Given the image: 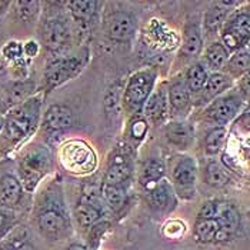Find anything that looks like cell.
<instances>
[{
	"label": "cell",
	"mask_w": 250,
	"mask_h": 250,
	"mask_svg": "<svg viewBox=\"0 0 250 250\" xmlns=\"http://www.w3.org/2000/svg\"><path fill=\"white\" fill-rule=\"evenodd\" d=\"M206 182L210 186L222 188L230 182V176L222 165H219L217 162H210L206 167Z\"/></svg>",
	"instance_id": "obj_31"
},
{
	"label": "cell",
	"mask_w": 250,
	"mask_h": 250,
	"mask_svg": "<svg viewBox=\"0 0 250 250\" xmlns=\"http://www.w3.org/2000/svg\"><path fill=\"white\" fill-rule=\"evenodd\" d=\"M87 60H89L87 50L73 56H59L56 59H52L46 64L43 73V83L46 89L44 92L49 93L59 86L64 84L66 82L75 79L84 69Z\"/></svg>",
	"instance_id": "obj_5"
},
{
	"label": "cell",
	"mask_w": 250,
	"mask_h": 250,
	"mask_svg": "<svg viewBox=\"0 0 250 250\" xmlns=\"http://www.w3.org/2000/svg\"><path fill=\"white\" fill-rule=\"evenodd\" d=\"M172 186H173L176 196L190 200L196 193V176H197V166L196 162L190 156L177 154L172 157Z\"/></svg>",
	"instance_id": "obj_6"
},
{
	"label": "cell",
	"mask_w": 250,
	"mask_h": 250,
	"mask_svg": "<svg viewBox=\"0 0 250 250\" xmlns=\"http://www.w3.org/2000/svg\"><path fill=\"white\" fill-rule=\"evenodd\" d=\"M236 3L233 1H219V3H213L212 7L206 12L205 20H203V26L205 30L208 33H216L225 23L226 15H228V6H233Z\"/></svg>",
	"instance_id": "obj_23"
},
{
	"label": "cell",
	"mask_w": 250,
	"mask_h": 250,
	"mask_svg": "<svg viewBox=\"0 0 250 250\" xmlns=\"http://www.w3.org/2000/svg\"><path fill=\"white\" fill-rule=\"evenodd\" d=\"M216 220L220 225V231L217 233L216 242L229 240L231 234L236 233V230L239 229V225H240V216H239V212L236 210V208L231 206L230 203H225V202H222V205H220Z\"/></svg>",
	"instance_id": "obj_20"
},
{
	"label": "cell",
	"mask_w": 250,
	"mask_h": 250,
	"mask_svg": "<svg viewBox=\"0 0 250 250\" xmlns=\"http://www.w3.org/2000/svg\"><path fill=\"white\" fill-rule=\"evenodd\" d=\"M248 44H249V47H250V39H249V42H248Z\"/></svg>",
	"instance_id": "obj_44"
},
{
	"label": "cell",
	"mask_w": 250,
	"mask_h": 250,
	"mask_svg": "<svg viewBox=\"0 0 250 250\" xmlns=\"http://www.w3.org/2000/svg\"><path fill=\"white\" fill-rule=\"evenodd\" d=\"M239 87H240V92L245 96H250V72L246 73L245 76H242L240 83H239Z\"/></svg>",
	"instance_id": "obj_39"
},
{
	"label": "cell",
	"mask_w": 250,
	"mask_h": 250,
	"mask_svg": "<svg viewBox=\"0 0 250 250\" xmlns=\"http://www.w3.org/2000/svg\"><path fill=\"white\" fill-rule=\"evenodd\" d=\"M104 213V205L96 192L84 193L76 205L73 214L80 226L96 225Z\"/></svg>",
	"instance_id": "obj_12"
},
{
	"label": "cell",
	"mask_w": 250,
	"mask_h": 250,
	"mask_svg": "<svg viewBox=\"0 0 250 250\" xmlns=\"http://www.w3.org/2000/svg\"><path fill=\"white\" fill-rule=\"evenodd\" d=\"M120 104H123V93H122L120 84L115 83L104 96V109L107 115H117Z\"/></svg>",
	"instance_id": "obj_35"
},
{
	"label": "cell",
	"mask_w": 250,
	"mask_h": 250,
	"mask_svg": "<svg viewBox=\"0 0 250 250\" xmlns=\"http://www.w3.org/2000/svg\"><path fill=\"white\" fill-rule=\"evenodd\" d=\"M229 62V50L225 47L223 43H212L206 52H205V63L213 69V70H217V69H222L223 66H226V63Z\"/></svg>",
	"instance_id": "obj_26"
},
{
	"label": "cell",
	"mask_w": 250,
	"mask_h": 250,
	"mask_svg": "<svg viewBox=\"0 0 250 250\" xmlns=\"http://www.w3.org/2000/svg\"><path fill=\"white\" fill-rule=\"evenodd\" d=\"M169 115L173 120H183L192 106V93L188 87L186 76H176L167 86Z\"/></svg>",
	"instance_id": "obj_10"
},
{
	"label": "cell",
	"mask_w": 250,
	"mask_h": 250,
	"mask_svg": "<svg viewBox=\"0 0 250 250\" xmlns=\"http://www.w3.org/2000/svg\"><path fill=\"white\" fill-rule=\"evenodd\" d=\"M67 250H87L84 246H82V245H72L70 248H67Z\"/></svg>",
	"instance_id": "obj_40"
},
{
	"label": "cell",
	"mask_w": 250,
	"mask_h": 250,
	"mask_svg": "<svg viewBox=\"0 0 250 250\" xmlns=\"http://www.w3.org/2000/svg\"><path fill=\"white\" fill-rule=\"evenodd\" d=\"M42 97L32 96L9 110L0 132V157L10 154L38 129Z\"/></svg>",
	"instance_id": "obj_1"
},
{
	"label": "cell",
	"mask_w": 250,
	"mask_h": 250,
	"mask_svg": "<svg viewBox=\"0 0 250 250\" xmlns=\"http://www.w3.org/2000/svg\"><path fill=\"white\" fill-rule=\"evenodd\" d=\"M75 123L73 112L64 104L50 106L43 116V129L47 133H63L69 130Z\"/></svg>",
	"instance_id": "obj_14"
},
{
	"label": "cell",
	"mask_w": 250,
	"mask_h": 250,
	"mask_svg": "<svg viewBox=\"0 0 250 250\" xmlns=\"http://www.w3.org/2000/svg\"><path fill=\"white\" fill-rule=\"evenodd\" d=\"M147 202L150 208L159 213H170L176 208L177 197L170 182L163 179L153 189L147 190Z\"/></svg>",
	"instance_id": "obj_15"
},
{
	"label": "cell",
	"mask_w": 250,
	"mask_h": 250,
	"mask_svg": "<svg viewBox=\"0 0 250 250\" xmlns=\"http://www.w3.org/2000/svg\"><path fill=\"white\" fill-rule=\"evenodd\" d=\"M1 129H3V120H0V132H1Z\"/></svg>",
	"instance_id": "obj_42"
},
{
	"label": "cell",
	"mask_w": 250,
	"mask_h": 250,
	"mask_svg": "<svg viewBox=\"0 0 250 250\" xmlns=\"http://www.w3.org/2000/svg\"><path fill=\"white\" fill-rule=\"evenodd\" d=\"M38 226L40 233L50 240H58L69 231V217L64 209L63 192L58 182L50 183L40 196Z\"/></svg>",
	"instance_id": "obj_2"
},
{
	"label": "cell",
	"mask_w": 250,
	"mask_h": 250,
	"mask_svg": "<svg viewBox=\"0 0 250 250\" xmlns=\"http://www.w3.org/2000/svg\"><path fill=\"white\" fill-rule=\"evenodd\" d=\"M39 53V44L35 40H29L23 44V55L27 58H35Z\"/></svg>",
	"instance_id": "obj_38"
},
{
	"label": "cell",
	"mask_w": 250,
	"mask_h": 250,
	"mask_svg": "<svg viewBox=\"0 0 250 250\" xmlns=\"http://www.w3.org/2000/svg\"><path fill=\"white\" fill-rule=\"evenodd\" d=\"M12 250H32L29 246H26V245H20V246H16L15 249Z\"/></svg>",
	"instance_id": "obj_41"
},
{
	"label": "cell",
	"mask_w": 250,
	"mask_h": 250,
	"mask_svg": "<svg viewBox=\"0 0 250 250\" xmlns=\"http://www.w3.org/2000/svg\"><path fill=\"white\" fill-rule=\"evenodd\" d=\"M15 10L18 15V19L21 20L23 23H33L35 20L38 19L39 15V1H15Z\"/></svg>",
	"instance_id": "obj_34"
},
{
	"label": "cell",
	"mask_w": 250,
	"mask_h": 250,
	"mask_svg": "<svg viewBox=\"0 0 250 250\" xmlns=\"http://www.w3.org/2000/svg\"><path fill=\"white\" fill-rule=\"evenodd\" d=\"M1 53L3 56L7 59V60H12V62H18L20 59H23V44L19 42H9L3 46L1 49Z\"/></svg>",
	"instance_id": "obj_37"
},
{
	"label": "cell",
	"mask_w": 250,
	"mask_h": 250,
	"mask_svg": "<svg viewBox=\"0 0 250 250\" xmlns=\"http://www.w3.org/2000/svg\"><path fill=\"white\" fill-rule=\"evenodd\" d=\"M64 159L75 172L84 173L92 172L96 166V154L83 142H76L67 146L64 152Z\"/></svg>",
	"instance_id": "obj_13"
},
{
	"label": "cell",
	"mask_w": 250,
	"mask_h": 250,
	"mask_svg": "<svg viewBox=\"0 0 250 250\" xmlns=\"http://www.w3.org/2000/svg\"><path fill=\"white\" fill-rule=\"evenodd\" d=\"M226 69L231 76H245L250 72V52L239 50L236 52L229 62L226 63Z\"/></svg>",
	"instance_id": "obj_29"
},
{
	"label": "cell",
	"mask_w": 250,
	"mask_h": 250,
	"mask_svg": "<svg viewBox=\"0 0 250 250\" xmlns=\"http://www.w3.org/2000/svg\"><path fill=\"white\" fill-rule=\"evenodd\" d=\"M53 160L47 147L42 145H33L27 147L19 159L18 174L24 190L35 192L43 177L52 170Z\"/></svg>",
	"instance_id": "obj_3"
},
{
	"label": "cell",
	"mask_w": 250,
	"mask_h": 250,
	"mask_svg": "<svg viewBox=\"0 0 250 250\" xmlns=\"http://www.w3.org/2000/svg\"><path fill=\"white\" fill-rule=\"evenodd\" d=\"M242 104V99L236 95H226L219 97L213 102L212 104L206 109V116L219 125H225L230 122L234 115L239 112Z\"/></svg>",
	"instance_id": "obj_16"
},
{
	"label": "cell",
	"mask_w": 250,
	"mask_h": 250,
	"mask_svg": "<svg viewBox=\"0 0 250 250\" xmlns=\"http://www.w3.org/2000/svg\"><path fill=\"white\" fill-rule=\"evenodd\" d=\"M165 133L169 143L179 150H188L194 140L193 126L185 120H172L166 126Z\"/></svg>",
	"instance_id": "obj_19"
},
{
	"label": "cell",
	"mask_w": 250,
	"mask_h": 250,
	"mask_svg": "<svg viewBox=\"0 0 250 250\" xmlns=\"http://www.w3.org/2000/svg\"><path fill=\"white\" fill-rule=\"evenodd\" d=\"M0 250H12V249H9V248H6V246H3V248H0Z\"/></svg>",
	"instance_id": "obj_43"
},
{
	"label": "cell",
	"mask_w": 250,
	"mask_h": 250,
	"mask_svg": "<svg viewBox=\"0 0 250 250\" xmlns=\"http://www.w3.org/2000/svg\"><path fill=\"white\" fill-rule=\"evenodd\" d=\"M231 86V80L226 75L222 73H213L212 76H209L206 86L203 87V90L199 93L202 102H209L216 96H219L220 93H223L225 90H228Z\"/></svg>",
	"instance_id": "obj_24"
},
{
	"label": "cell",
	"mask_w": 250,
	"mask_h": 250,
	"mask_svg": "<svg viewBox=\"0 0 250 250\" xmlns=\"http://www.w3.org/2000/svg\"><path fill=\"white\" fill-rule=\"evenodd\" d=\"M39 36L46 49H49L50 52H59L69 43L70 30L64 20L52 18L42 23Z\"/></svg>",
	"instance_id": "obj_11"
},
{
	"label": "cell",
	"mask_w": 250,
	"mask_h": 250,
	"mask_svg": "<svg viewBox=\"0 0 250 250\" xmlns=\"http://www.w3.org/2000/svg\"><path fill=\"white\" fill-rule=\"evenodd\" d=\"M149 130V122L146 120V117L142 115L130 117L129 122V129H127V135H129V140L135 142L136 145L140 143L145 136L147 135Z\"/></svg>",
	"instance_id": "obj_32"
},
{
	"label": "cell",
	"mask_w": 250,
	"mask_h": 250,
	"mask_svg": "<svg viewBox=\"0 0 250 250\" xmlns=\"http://www.w3.org/2000/svg\"><path fill=\"white\" fill-rule=\"evenodd\" d=\"M102 196H103V200L106 202L107 208H110L113 212H120L126 206V202H127V190H126V188L103 185Z\"/></svg>",
	"instance_id": "obj_25"
},
{
	"label": "cell",
	"mask_w": 250,
	"mask_h": 250,
	"mask_svg": "<svg viewBox=\"0 0 250 250\" xmlns=\"http://www.w3.org/2000/svg\"><path fill=\"white\" fill-rule=\"evenodd\" d=\"M97 1H69L67 7L72 18L77 21H87L90 20L97 10Z\"/></svg>",
	"instance_id": "obj_30"
},
{
	"label": "cell",
	"mask_w": 250,
	"mask_h": 250,
	"mask_svg": "<svg viewBox=\"0 0 250 250\" xmlns=\"http://www.w3.org/2000/svg\"><path fill=\"white\" fill-rule=\"evenodd\" d=\"M24 194V188L19 176L6 173L0 177V206L6 209H15L19 206Z\"/></svg>",
	"instance_id": "obj_17"
},
{
	"label": "cell",
	"mask_w": 250,
	"mask_h": 250,
	"mask_svg": "<svg viewBox=\"0 0 250 250\" xmlns=\"http://www.w3.org/2000/svg\"><path fill=\"white\" fill-rule=\"evenodd\" d=\"M169 115V100H167V87L154 89L152 96L146 102L143 107V116L147 122L159 123L163 122L165 117Z\"/></svg>",
	"instance_id": "obj_18"
},
{
	"label": "cell",
	"mask_w": 250,
	"mask_h": 250,
	"mask_svg": "<svg viewBox=\"0 0 250 250\" xmlns=\"http://www.w3.org/2000/svg\"><path fill=\"white\" fill-rule=\"evenodd\" d=\"M202 33L200 29L196 23H189L185 29V40L179 52V59L188 62L190 59H194L199 56L202 50Z\"/></svg>",
	"instance_id": "obj_21"
},
{
	"label": "cell",
	"mask_w": 250,
	"mask_h": 250,
	"mask_svg": "<svg viewBox=\"0 0 250 250\" xmlns=\"http://www.w3.org/2000/svg\"><path fill=\"white\" fill-rule=\"evenodd\" d=\"M225 139H226V129L225 127H214V129H212L208 133L206 140H205L206 153L210 154V156L219 153L222 150V147H223Z\"/></svg>",
	"instance_id": "obj_33"
},
{
	"label": "cell",
	"mask_w": 250,
	"mask_h": 250,
	"mask_svg": "<svg viewBox=\"0 0 250 250\" xmlns=\"http://www.w3.org/2000/svg\"><path fill=\"white\" fill-rule=\"evenodd\" d=\"M133 173V159L130 154L129 146L116 147L113 153L109 156L104 185L126 188Z\"/></svg>",
	"instance_id": "obj_7"
},
{
	"label": "cell",
	"mask_w": 250,
	"mask_h": 250,
	"mask_svg": "<svg viewBox=\"0 0 250 250\" xmlns=\"http://www.w3.org/2000/svg\"><path fill=\"white\" fill-rule=\"evenodd\" d=\"M165 173H166V166L163 162L157 159H149L140 170L139 182L147 192L165 179Z\"/></svg>",
	"instance_id": "obj_22"
},
{
	"label": "cell",
	"mask_w": 250,
	"mask_h": 250,
	"mask_svg": "<svg viewBox=\"0 0 250 250\" xmlns=\"http://www.w3.org/2000/svg\"><path fill=\"white\" fill-rule=\"evenodd\" d=\"M103 30L112 42L127 43L135 36L137 30V20L135 15L130 12L115 10L104 18Z\"/></svg>",
	"instance_id": "obj_8"
},
{
	"label": "cell",
	"mask_w": 250,
	"mask_h": 250,
	"mask_svg": "<svg viewBox=\"0 0 250 250\" xmlns=\"http://www.w3.org/2000/svg\"><path fill=\"white\" fill-rule=\"evenodd\" d=\"M208 79H209L208 70L202 63H196V64L190 66V69L186 73V83H188L190 93L199 95L203 90V87L206 86Z\"/></svg>",
	"instance_id": "obj_27"
},
{
	"label": "cell",
	"mask_w": 250,
	"mask_h": 250,
	"mask_svg": "<svg viewBox=\"0 0 250 250\" xmlns=\"http://www.w3.org/2000/svg\"><path fill=\"white\" fill-rule=\"evenodd\" d=\"M157 80V72L153 67H145L129 77L123 90V107L130 117L143 113V107L152 96Z\"/></svg>",
	"instance_id": "obj_4"
},
{
	"label": "cell",
	"mask_w": 250,
	"mask_h": 250,
	"mask_svg": "<svg viewBox=\"0 0 250 250\" xmlns=\"http://www.w3.org/2000/svg\"><path fill=\"white\" fill-rule=\"evenodd\" d=\"M250 39V10L237 12L229 19L222 30V43L225 47L233 52L248 44Z\"/></svg>",
	"instance_id": "obj_9"
},
{
	"label": "cell",
	"mask_w": 250,
	"mask_h": 250,
	"mask_svg": "<svg viewBox=\"0 0 250 250\" xmlns=\"http://www.w3.org/2000/svg\"><path fill=\"white\" fill-rule=\"evenodd\" d=\"M0 42H1V35H0Z\"/></svg>",
	"instance_id": "obj_45"
},
{
	"label": "cell",
	"mask_w": 250,
	"mask_h": 250,
	"mask_svg": "<svg viewBox=\"0 0 250 250\" xmlns=\"http://www.w3.org/2000/svg\"><path fill=\"white\" fill-rule=\"evenodd\" d=\"M18 223L16 214L12 209H6L0 206V239H3L9 231L13 229V226Z\"/></svg>",
	"instance_id": "obj_36"
},
{
	"label": "cell",
	"mask_w": 250,
	"mask_h": 250,
	"mask_svg": "<svg viewBox=\"0 0 250 250\" xmlns=\"http://www.w3.org/2000/svg\"><path fill=\"white\" fill-rule=\"evenodd\" d=\"M219 231H220V225L216 219H199L194 226L196 239L203 243L216 242Z\"/></svg>",
	"instance_id": "obj_28"
}]
</instances>
